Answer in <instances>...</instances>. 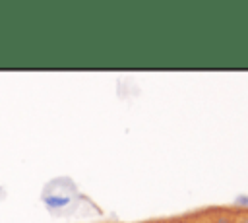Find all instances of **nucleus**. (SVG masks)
Segmentation results:
<instances>
[{"instance_id": "nucleus-1", "label": "nucleus", "mask_w": 248, "mask_h": 223, "mask_svg": "<svg viewBox=\"0 0 248 223\" xmlns=\"http://www.w3.org/2000/svg\"><path fill=\"white\" fill-rule=\"evenodd\" d=\"M45 202H46L48 206H52V207H62V206H66L70 200H68L66 196H48V198H45Z\"/></svg>"}, {"instance_id": "nucleus-2", "label": "nucleus", "mask_w": 248, "mask_h": 223, "mask_svg": "<svg viewBox=\"0 0 248 223\" xmlns=\"http://www.w3.org/2000/svg\"><path fill=\"white\" fill-rule=\"evenodd\" d=\"M205 223H209V221H205Z\"/></svg>"}, {"instance_id": "nucleus-3", "label": "nucleus", "mask_w": 248, "mask_h": 223, "mask_svg": "<svg viewBox=\"0 0 248 223\" xmlns=\"http://www.w3.org/2000/svg\"><path fill=\"white\" fill-rule=\"evenodd\" d=\"M236 223H238V221H236Z\"/></svg>"}]
</instances>
